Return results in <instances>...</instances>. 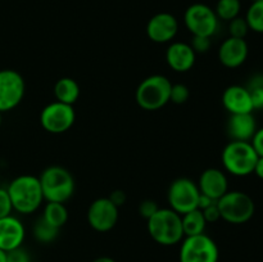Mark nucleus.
I'll return each mask as SVG.
<instances>
[{"label":"nucleus","instance_id":"11","mask_svg":"<svg viewBox=\"0 0 263 262\" xmlns=\"http://www.w3.org/2000/svg\"><path fill=\"white\" fill-rule=\"evenodd\" d=\"M25 90V80L20 72L0 69V112L14 109L22 102Z\"/></svg>","mask_w":263,"mask_h":262},{"label":"nucleus","instance_id":"6","mask_svg":"<svg viewBox=\"0 0 263 262\" xmlns=\"http://www.w3.org/2000/svg\"><path fill=\"white\" fill-rule=\"evenodd\" d=\"M221 218L233 225L246 223L253 217L256 205L247 193L231 190L217 200Z\"/></svg>","mask_w":263,"mask_h":262},{"label":"nucleus","instance_id":"26","mask_svg":"<svg viewBox=\"0 0 263 262\" xmlns=\"http://www.w3.org/2000/svg\"><path fill=\"white\" fill-rule=\"evenodd\" d=\"M246 87L251 95L254 109H263V73L252 76Z\"/></svg>","mask_w":263,"mask_h":262},{"label":"nucleus","instance_id":"7","mask_svg":"<svg viewBox=\"0 0 263 262\" xmlns=\"http://www.w3.org/2000/svg\"><path fill=\"white\" fill-rule=\"evenodd\" d=\"M220 251L207 234L184 236L180 247V262H218Z\"/></svg>","mask_w":263,"mask_h":262},{"label":"nucleus","instance_id":"15","mask_svg":"<svg viewBox=\"0 0 263 262\" xmlns=\"http://www.w3.org/2000/svg\"><path fill=\"white\" fill-rule=\"evenodd\" d=\"M26 230L21 220L9 215L0 218V249L5 252L22 247Z\"/></svg>","mask_w":263,"mask_h":262},{"label":"nucleus","instance_id":"33","mask_svg":"<svg viewBox=\"0 0 263 262\" xmlns=\"http://www.w3.org/2000/svg\"><path fill=\"white\" fill-rule=\"evenodd\" d=\"M202 212H203V216H204L205 221H207V223L216 222V221H218L221 218L220 210H218L217 202L213 203V204H211L210 207L202 210Z\"/></svg>","mask_w":263,"mask_h":262},{"label":"nucleus","instance_id":"18","mask_svg":"<svg viewBox=\"0 0 263 262\" xmlns=\"http://www.w3.org/2000/svg\"><path fill=\"white\" fill-rule=\"evenodd\" d=\"M222 104L230 115L253 113L254 110L251 95L247 87L241 85H231L223 91Z\"/></svg>","mask_w":263,"mask_h":262},{"label":"nucleus","instance_id":"23","mask_svg":"<svg viewBox=\"0 0 263 262\" xmlns=\"http://www.w3.org/2000/svg\"><path fill=\"white\" fill-rule=\"evenodd\" d=\"M32 233L33 238H35L36 240L40 241V243L48 244L55 240L57 236H58L59 234V229L54 228L50 223L46 222L43 217H40L36 221L35 225H33Z\"/></svg>","mask_w":263,"mask_h":262},{"label":"nucleus","instance_id":"5","mask_svg":"<svg viewBox=\"0 0 263 262\" xmlns=\"http://www.w3.org/2000/svg\"><path fill=\"white\" fill-rule=\"evenodd\" d=\"M172 84L163 74H152L139 84L135 100L144 110H158L170 102Z\"/></svg>","mask_w":263,"mask_h":262},{"label":"nucleus","instance_id":"13","mask_svg":"<svg viewBox=\"0 0 263 262\" xmlns=\"http://www.w3.org/2000/svg\"><path fill=\"white\" fill-rule=\"evenodd\" d=\"M179 31V22L171 13L154 14L146 23V35L153 43L166 44L175 39Z\"/></svg>","mask_w":263,"mask_h":262},{"label":"nucleus","instance_id":"38","mask_svg":"<svg viewBox=\"0 0 263 262\" xmlns=\"http://www.w3.org/2000/svg\"><path fill=\"white\" fill-rule=\"evenodd\" d=\"M91 262H116V259H113L112 257L102 256V257H98V258H95L94 261H91Z\"/></svg>","mask_w":263,"mask_h":262},{"label":"nucleus","instance_id":"1","mask_svg":"<svg viewBox=\"0 0 263 262\" xmlns=\"http://www.w3.org/2000/svg\"><path fill=\"white\" fill-rule=\"evenodd\" d=\"M8 194L12 200L13 211L31 215L40 208L44 202L43 190L39 177L33 175H21L10 181L7 188Z\"/></svg>","mask_w":263,"mask_h":262},{"label":"nucleus","instance_id":"16","mask_svg":"<svg viewBox=\"0 0 263 262\" xmlns=\"http://www.w3.org/2000/svg\"><path fill=\"white\" fill-rule=\"evenodd\" d=\"M198 188L200 194L207 195L217 202L223 194L229 192L228 177L222 170L207 169L199 176Z\"/></svg>","mask_w":263,"mask_h":262},{"label":"nucleus","instance_id":"19","mask_svg":"<svg viewBox=\"0 0 263 262\" xmlns=\"http://www.w3.org/2000/svg\"><path fill=\"white\" fill-rule=\"evenodd\" d=\"M256 131L257 123L253 113L230 115L228 122V134L231 140L251 141Z\"/></svg>","mask_w":263,"mask_h":262},{"label":"nucleus","instance_id":"41","mask_svg":"<svg viewBox=\"0 0 263 262\" xmlns=\"http://www.w3.org/2000/svg\"><path fill=\"white\" fill-rule=\"evenodd\" d=\"M252 2H261V0H252Z\"/></svg>","mask_w":263,"mask_h":262},{"label":"nucleus","instance_id":"25","mask_svg":"<svg viewBox=\"0 0 263 262\" xmlns=\"http://www.w3.org/2000/svg\"><path fill=\"white\" fill-rule=\"evenodd\" d=\"M244 18L248 23L249 30L263 33V0L252 3Z\"/></svg>","mask_w":263,"mask_h":262},{"label":"nucleus","instance_id":"10","mask_svg":"<svg viewBox=\"0 0 263 262\" xmlns=\"http://www.w3.org/2000/svg\"><path fill=\"white\" fill-rule=\"evenodd\" d=\"M76 112L73 105L61 103L58 100L45 105L40 113V123L45 131L50 134H63L73 126Z\"/></svg>","mask_w":263,"mask_h":262},{"label":"nucleus","instance_id":"12","mask_svg":"<svg viewBox=\"0 0 263 262\" xmlns=\"http://www.w3.org/2000/svg\"><path fill=\"white\" fill-rule=\"evenodd\" d=\"M120 212L108 197L98 198L87 210V222L98 233L110 231L118 222Z\"/></svg>","mask_w":263,"mask_h":262},{"label":"nucleus","instance_id":"35","mask_svg":"<svg viewBox=\"0 0 263 262\" xmlns=\"http://www.w3.org/2000/svg\"><path fill=\"white\" fill-rule=\"evenodd\" d=\"M109 198L110 200H112L113 204L117 205L118 208L121 207V205H123L126 203V199H127V197H126V193L123 192V190L121 189H116L113 190L112 193L109 194Z\"/></svg>","mask_w":263,"mask_h":262},{"label":"nucleus","instance_id":"37","mask_svg":"<svg viewBox=\"0 0 263 262\" xmlns=\"http://www.w3.org/2000/svg\"><path fill=\"white\" fill-rule=\"evenodd\" d=\"M253 174H256L259 179L263 180V157H258V159H257Z\"/></svg>","mask_w":263,"mask_h":262},{"label":"nucleus","instance_id":"14","mask_svg":"<svg viewBox=\"0 0 263 262\" xmlns=\"http://www.w3.org/2000/svg\"><path fill=\"white\" fill-rule=\"evenodd\" d=\"M249 48L246 39L228 38L218 49V59L228 68H238L248 58Z\"/></svg>","mask_w":263,"mask_h":262},{"label":"nucleus","instance_id":"17","mask_svg":"<svg viewBox=\"0 0 263 262\" xmlns=\"http://www.w3.org/2000/svg\"><path fill=\"white\" fill-rule=\"evenodd\" d=\"M195 59H197V53L193 50L190 44L176 41L170 44L166 50L167 64L170 68L180 73L190 71L194 67Z\"/></svg>","mask_w":263,"mask_h":262},{"label":"nucleus","instance_id":"32","mask_svg":"<svg viewBox=\"0 0 263 262\" xmlns=\"http://www.w3.org/2000/svg\"><path fill=\"white\" fill-rule=\"evenodd\" d=\"M7 262H31V256L25 248L20 247L7 252Z\"/></svg>","mask_w":263,"mask_h":262},{"label":"nucleus","instance_id":"8","mask_svg":"<svg viewBox=\"0 0 263 262\" xmlns=\"http://www.w3.org/2000/svg\"><path fill=\"white\" fill-rule=\"evenodd\" d=\"M184 23L193 36L212 38L217 32L220 20L215 9L203 3H195L185 10Z\"/></svg>","mask_w":263,"mask_h":262},{"label":"nucleus","instance_id":"36","mask_svg":"<svg viewBox=\"0 0 263 262\" xmlns=\"http://www.w3.org/2000/svg\"><path fill=\"white\" fill-rule=\"evenodd\" d=\"M213 203H216V200H213L212 198L207 197V195L204 194H200L199 202H198V208H199V210H204V208L210 207Z\"/></svg>","mask_w":263,"mask_h":262},{"label":"nucleus","instance_id":"27","mask_svg":"<svg viewBox=\"0 0 263 262\" xmlns=\"http://www.w3.org/2000/svg\"><path fill=\"white\" fill-rule=\"evenodd\" d=\"M249 31V26L247 23L246 18L236 17L229 22V32L231 38L244 39Z\"/></svg>","mask_w":263,"mask_h":262},{"label":"nucleus","instance_id":"9","mask_svg":"<svg viewBox=\"0 0 263 262\" xmlns=\"http://www.w3.org/2000/svg\"><path fill=\"white\" fill-rule=\"evenodd\" d=\"M200 192L198 184L187 177H179L171 182L167 192V200L171 210L179 215L198 208Z\"/></svg>","mask_w":263,"mask_h":262},{"label":"nucleus","instance_id":"31","mask_svg":"<svg viewBox=\"0 0 263 262\" xmlns=\"http://www.w3.org/2000/svg\"><path fill=\"white\" fill-rule=\"evenodd\" d=\"M13 205L7 189L0 188V218L12 215Z\"/></svg>","mask_w":263,"mask_h":262},{"label":"nucleus","instance_id":"28","mask_svg":"<svg viewBox=\"0 0 263 262\" xmlns=\"http://www.w3.org/2000/svg\"><path fill=\"white\" fill-rule=\"evenodd\" d=\"M190 97L189 87L184 84H175L172 85L171 92H170V102L175 104H184L187 102Z\"/></svg>","mask_w":263,"mask_h":262},{"label":"nucleus","instance_id":"40","mask_svg":"<svg viewBox=\"0 0 263 262\" xmlns=\"http://www.w3.org/2000/svg\"><path fill=\"white\" fill-rule=\"evenodd\" d=\"M2 121H3V118H2V112H0V126H2Z\"/></svg>","mask_w":263,"mask_h":262},{"label":"nucleus","instance_id":"34","mask_svg":"<svg viewBox=\"0 0 263 262\" xmlns=\"http://www.w3.org/2000/svg\"><path fill=\"white\" fill-rule=\"evenodd\" d=\"M251 144L256 153L258 154V157H263V127L257 128L253 138H252Z\"/></svg>","mask_w":263,"mask_h":262},{"label":"nucleus","instance_id":"3","mask_svg":"<svg viewBox=\"0 0 263 262\" xmlns=\"http://www.w3.org/2000/svg\"><path fill=\"white\" fill-rule=\"evenodd\" d=\"M41 190L46 202L66 203L74 193V179L62 166H50L41 172Z\"/></svg>","mask_w":263,"mask_h":262},{"label":"nucleus","instance_id":"21","mask_svg":"<svg viewBox=\"0 0 263 262\" xmlns=\"http://www.w3.org/2000/svg\"><path fill=\"white\" fill-rule=\"evenodd\" d=\"M181 222L185 236L203 234L205 230V226H207V221L203 216L202 210H199V208H195V210L181 215Z\"/></svg>","mask_w":263,"mask_h":262},{"label":"nucleus","instance_id":"2","mask_svg":"<svg viewBox=\"0 0 263 262\" xmlns=\"http://www.w3.org/2000/svg\"><path fill=\"white\" fill-rule=\"evenodd\" d=\"M146 229L156 243L170 247L181 243L184 239L181 215L171 208H159L151 218L146 220Z\"/></svg>","mask_w":263,"mask_h":262},{"label":"nucleus","instance_id":"4","mask_svg":"<svg viewBox=\"0 0 263 262\" xmlns=\"http://www.w3.org/2000/svg\"><path fill=\"white\" fill-rule=\"evenodd\" d=\"M221 159L223 169L229 174L243 177L253 174L258 154L253 149L251 141L231 140L223 148Z\"/></svg>","mask_w":263,"mask_h":262},{"label":"nucleus","instance_id":"24","mask_svg":"<svg viewBox=\"0 0 263 262\" xmlns=\"http://www.w3.org/2000/svg\"><path fill=\"white\" fill-rule=\"evenodd\" d=\"M240 9V0H218L217 4H216L215 12L218 20L230 22L234 18L239 17Z\"/></svg>","mask_w":263,"mask_h":262},{"label":"nucleus","instance_id":"20","mask_svg":"<svg viewBox=\"0 0 263 262\" xmlns=\"http://www.w3.org/2000/svg\"><path fill=\"white\" fill-rule=\"evenodd\" d=\"M54 95L58 102L73 105L80 97V85L71 77H62L54 85Z\"/></svg>","mask_w":263,"mask_h":262},{"label":"nucleus","instance_id":"30","mask_svg":"<svg viewBox=\"0 0 263 262\" xmlns=\"http://www.w3.org/2000/svg\"><path fill=\"white\" fill-rule=\"evenodd\" d=\"M159 205L157 204L156 200H152V199H145L139 204V213H140L141 217H144L145 220L151 218L157 211L159 210Z\"/></svg>","mask_w":263,"mask_h":262},{"label":"nucleus","instance_id":"39","mask_svg":"<svg viewBox=\"0 0 263 262\" xmlns=\"http://www.w3.org/2000/svg\"><path fill=\"white\" fill-rule=\"evenodd\" d=\"M0 262H7V252L0 249Z\"/></svg>","mask_w":263,"mask_h":262},{"label":"nucleus","instance_id":"22","mask_svg":"<svg viewBox=\"0 0 263 262\" xmlns=\"http://www.w3.org/2000/svg\"><path fill=\"white\" fill-rule=\"evenodd\" d=\"M41 217L57 229H61L68 221V211L64 203L48 202L44 207V212Z\"/></svg>","mask_w":263,"mask_h":262},{"label":"nucleus","instance_id":"29","mask_svg":"<svg viewBox=\"0 0 263 262\" xmlns=\"http://www.w3.org/2000/svg\"><path fill=\"white\" fill-rule=\"evenodd\" d=\"M212 38H207V36H193L192 41H190V46L195 53H207L212 45Z\"/></svg>","mask_w":263,"mask_h":262}]
</instances>
